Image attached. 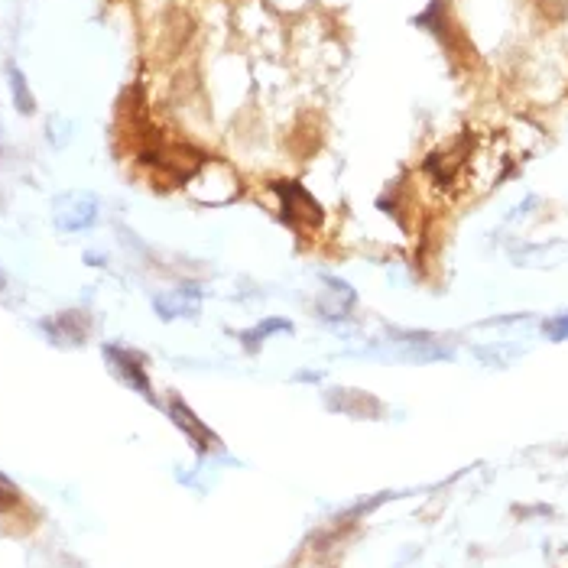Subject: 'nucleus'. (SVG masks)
<instances>
[{"label":"nucleus","mask_w":568,"mask_h":568,"mask_svg":"<svg viewBox=\"0 0 568 568\" xmlns=\"http://www.w3.org/2000/svg\"><path fill=\"white\" fill-rule=\"evenodd\" d=\"M55 227L59 231H85L98 221V198L91 192H65L55 198V208H52Z\"/></svg>","instance_id":"obj_1"},{"label":"nucleus","mask_w":568,"mask_h":568,"mask_svg":"<svg viewBox=\"0 0 568 568\" xmlns=\"http://www.w3.org/2000/svg\"><path fill=\"white\" fill-rule=\"evenodd\" d=\"M273 192L280 195L286 208V221L296 224V227H315L321 221V208L319 201L306 192V188L299 186V182H276Z\"/></svg>","instance_id":"obj_2"},{"label":"nucleus","mask_w":568,"mask_h":568,"mask_svg":"<svg viewBox=\"0 0 568 568\" xmlns=\"http://www.w3.org/2000/svg\"><path fill=\"white\" fill-rule=\"evenodd\" d=\"M104 358H108V367H111L130 390H136L140 396H147L149 403H153V390H149L147 373H143V367L136 364V358L130 351H124V347H117V345H108L104 347Z\"/></svg>","instance_id":"obj_3"},{"label":"nucleus","mask_w":568,"mask_h":568,"mask_svg":"<svg viewBox=\"0 0 568 568\" xmlns=\"http://www.w3.org/2000/svg\"><path fill=\"white\" fill-rule=\"evenodd\" d=\"M156 315L160 319H166V321H173V319H195L198 315V306H201V293L198 289H173V293H166V296H156Z\"/></svg>","instance_id":"obj_4"},{"label":"nucleus","mask_w":568,"mask_h":568,"mask_svg":"<svg viewBox=\"0 0 568 568\" xmlns=\"http://www.w3.org/2000/svg\"><path fill=\"white\" fill-rule=\"evenodd\" d=\"M169 416H173L175 425H179V429L192 439V445H195L198 452H208V448H214V442H218L214 432H211L208 425L198 419V416L186 406V403H182V399H173V403H169Z\"/></svg>","instance_id":"obj_5"},{"label":"nucleus","mask_w":568,"mask_h":568,"mask_svg":"<svg viewBox=\"0 0 568 568\" xmlns=\"http://www.w3.org/2000/svg\"><path fill=\"white\" fill-rule=\"evenodd\" d=\"M276 332H289V334H293V321H289V319H267V321H260L257 328H250V332L240 334V341L254 351L260 341H267V338L276 334Z\"/></svg>","instance_id":"obj_6"},{"label":"nucleus","mask_w":568,"mask_h":568,"mask_svg":"<svg viewBox=\"0 0 568 568\" xmlns=\"http://www.w3.org/2000/svg\"><path fill=\"white\" fill-rule=\"evenodd\" d=\"M7 75H10V91H13V104H16V111H20V114H33V111H36V101H33L29 88H26L23 72H20L16 65H7Z\"/></svg>","instance_id":"obj_7"},{"label":"nucleus","mask_w":568,"mask_h":568,"mask_svg":"<svg viewBox=\"0 0 568 568\" xmlns=\"http://www.w3.org/2000/svg\"><path fill=\"white\" fill-rule=\"evenodd\" d=\"M474 354L481 360H487V364H494V360H500V367H504L506 360H513L523 354V347H506V345H494V347H474Z\"/></svg>","instance_id":"obj_8"},{"label":"nucleus","mask_w":568,"mask_h":568,"mask_svg":"<svg viewBox=\"0 0 568 568\" xmlns=\"http://www.w3.org/2000/svg\"><path fill=\"white\" fill-rule=\"evenodd\" d=\"M543 334L549 341H568V312H558L543 321Z\"/></svg>","instance_id":"obj_9"},{"label":"nucleus","mask_w":568,"mask_h":568,"mask_svg":"<svg viewBox=\"0 0 568 568\" xmlns=\"http://www.w3.org/2000/svg\"><path fill=\"white\" fill-rule=\"evenodd\" d=\"M530 315L523 312V315H497V319H487L484 325H517V321H526Z\"/></svg>","instance_id":"obj_10"},{"label":"nucleus","mask_w":568,"mask_h":568,"mask_svg":"<svg viewBox=\"0 0 568 568\" xmlns=\"http://www.w3.org/2000/svg\"><path fill=\"white\" fill-rule=\"evenodd\" d=\"M3 293H7V276L0 273V299H3Z\"/></svg>","instance_id":"obj_11"}]
</instances>
